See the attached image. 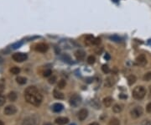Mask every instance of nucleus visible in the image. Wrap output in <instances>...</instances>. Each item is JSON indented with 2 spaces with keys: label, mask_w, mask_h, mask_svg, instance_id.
<instances>
[{
  "label": "nucleus",
  "mask_w": 151,
  "mask_h": 125,
  "mask_svg": "<svg viewBox=\"0 0 151 125\" xmlns=\"http://www.w3.org/2000/svg\"><path fill=\"white\" fill-rule=\"evenodd\" d=\"M69 102H70L71 106H72L73 108H77L78 106H80L81 103V97L79 95L74 94V95H72L71 97Z\"/></svg>",
  "instance_id": "nucleus-5"
},
{
  "label": "nucleus",
  "mask_w": 151,
  "mask_h": 125,
  "mask_svg": "<svg viewBox=\"0 0 151 125\" xmlns=\"http://www.w3.org/2000/svg\"><path fill=\"white\" fill-rule=\"evenodd\" d=\"M102 71H103V72L105 73V74H108L110 72V68L108 67V66L107 65H103L102 66Z\"/></svg>",
  "instance_id": "nucleus-29"
},
{
  "label": "nucleus",
  "mask_w": 151,
  "mask_h": 125,
  "mask_svg": "<svg viewBox=\"0 0 151 125\" xmlns=\"http://www.w3.org/2000/svg\"><path fill=\"white\" fill-rule=\"evenodd\" d=\"M101 43V39L100 38H94L93 40H92V45H97Z\"/></svg>",
  "instance_id": "nucleus-33"
},
{
  "label": "nucleus",
  "mask_w": 151,
  "mask_h": 125,
  "mask_svg": "<svg viewBox=\"0 0 151 125\" xmlns=\"http://www.w3.org/2000/svg\"><path fill=\"white\" fill-rule=\"evenodd\" d=\"M52 74V71L51 70H50V69H48V70H45V71H44V74H43V76L45 77H50V76Z\"/></svg>",
  "instance_id": "nucleus-32"
},
{
  "label": "nucleus",
  "mask_w": 151,
  "mask_h": 125,
  "mask_svg": "<svg viewBox=\"0 0 151 125\" xmlns=\"http://www.w3.org/2000/svg\"><path fill=\"white\" fill-rule=\"evenodd\" d=\"M55 81H56V77L53 76L52 77H51L50 79H49V83H51V84H54V83L55 82Z\"/></svg>",
  "instance_id": "nucleus-35"
},
{
  "label": "nucleus",
  "mask_w": 151,
  "mask_h": 125,
  "mask_svg": "<svg viewBox=\"0 0 151 125\" xmlns=\"http://www.w3.org/2000/svg\"><path fill=\"white\" fill-rule=\"evenodd\" d=\"M94 37L92 35H86L85 37V42L87 43V45H92V40L94 39Z\"/></svg>",
  "instance_id": "nucleus-19"
},
{
  "label": "nucleus",
  "mask_w": 151,
  "mask_h": 125,
  "mask_svg": "<svg viewBox=\"0 0 151 125\" xmlns=\"http://www.w3.org/2000/svg\"><path fill=\"white\" fill-rule=\"evenodd\" d=\"M35 50L37 52H40V53H45L49 50V45L45 43L36 44L35 46Z\"/></svg>",
  "instance_id": "nucleus-7"
},
{
  "label": "nucleus",
  "mask_w": 151,
  "mask_h": 125,
  "mask_svg": "<svg viewBox=\"0 0 151 125\" xmlns=\"http://www.w3.org/2000/svg\"><path fill=\"white\" fill-rule=\"evenodd\" d=\"M0 125H4V123H3L2 121H0Z\"/></svg>",
  "instance_id": "nucleus-44"
},
{
  "label": "nucleus",
  "mask_w": 151,
  "mask_h": 125,
  "mask_svg": "<svg viewBox=\"0 0 151 125\" xmlns=\"http://www.w3.org/2000/svg\"><path fill=\"white\" fill-rule=\"evenodd\" d=\"M143 80L146 81V82L151 81V72H147V73H145L144 76H143Z\"/></svg>",
  "instance_id": "nucleus-30"
},
{
  "label": "nucleus",
  "mask_w": 151,
  "mask_h": 125,
  "mask_svg": "<svg viewBox=\"0 0 151 125\" xmlns=\"http://www.w3.org/2000/svg\"><path fill=\"white\" fill-rule=\"evenodd\" d=\"M86 61H87V63L90 64V65H92V64H94L96 61L95 56L94 55H89L87 57V60H86Z\"/></svg>",
  "instance_id": "nucleus-25"
},
{
  "label": "nucleus",
  "mask_w": 151,
  "mask_h": 125,
  "mask_svg": "<svg viewBox=\"0 0 151 125\" xmlns=\"http://www.w3.org/2000/svg\"><path fill=\"white\" fill-rule=\"evenodd\" d=\"M108 125H120V121L118 118H112Z\"/></svg>",
  "instance_id": "nucleus-27"
},
{
  "label": "nucleus",
  "mask_w": 151,
  "mask_h": 125,
  "mask_svg": "<svg viewBox=\"0 0 151 125\" xmlns=\"http://www.w3.org/2000/svg\"><path fill=\"white\" fill-rule=\"evenodd\" d=\"M88 116V111L85 108L81 109L78 113V118L80 121H84Z\"/></svg>",
  "instance_id": "nucleus-12"
},
{
  "label": "nucleus",
  "mask_w": 151,
  "mask_h": 125,
  "mask_svg": "<svg viewBox=\"0 0 151 125\" xmlns=\"http://www.w3.org/2000/svg\"><path fill=\"white\" fill-rule=\"evenodd\" d=\"M3 90H4V86H3V84H0V95L3 93Z\"/></svg>",
  "instance_id": "nucleus-38"
},
{
  "label": "nucleus",
  "mask_w": 151,
  "mask_h": 125,
  "mask_svg": "<svg viewBox=\"0 0 151 125\" xmlns=\"http://www.w3.org/2000/svg\"><path fill=\"white\" fill-rule=\"evenodd\" d=\"M149 92H150V95H149V97H151V86H150V88H149Z\"/></svg>",
  "instance_id": "nucleus-43"
},
{
  "label": "nucleus",
  "mask_w": 151,
  "mask_h": 125,
  "mask_svg": "<svg viewBox=\"0 0 151 125\" xmlns=\"http://www.w3.org/2000/svg\"><path fill=\"white\" fill-rule=\"evenodd\" d=\"M68 122H69V119L67 118H65V117H59V118L55 119V123L59 125H64Z\"/></svg>",
  "instance_id": "nucleus-13"
},
{
  "label": "nucleus",
  "mask_w": 151,
  "mask_h": 125,
  "mask_svg": "<svg viewBox=\"0 0 151 125\" xmlns=\"http://www.w3.org/2000/svg\"><path fill=\"white\" fill-rule=\"evenodd\" d=\"M61 59L64 60V61L66 62V63H68V64H71V62H72V60H71V56H70V55H66V54L63 55L61 56Z\"/></svg>",
  "instance_id": "nucleus-21"
},
{
  "label": "nucleus",
  "mask_w": 151,
  "mask_h": 125,
  "mask_svg": "<svg viewBox=\"0 0 151 125\" xmlns=\"http://www.w3.org/2000/svg\"><path fill=\"white\" fill-rule=\"evenodd\" d=\"M53 95L54 97L56 98V99H64V94L62 92H59L58 90H54V92H53Z\"/></svg>",
  "instance_id": "nucleus-16"
},
{
  "label": "nucleus",
  "mask_w": 151,
  "mask_h": 125,
  "mask_svg": "<svg viewBox=\"0 0 151 125\" xmlns=\"http://www.w3.org/2000/svg\"><path fill=\"white\" fill-rule=\"evenodd\" d=\"M66 82L65 80H63V79H61V80H60L59 82H58V88H59L60 89H63V88L66 86Z\"/></svg>",
  "instance_id": "nucleus-28"
},
{
  "label": "nucleus",
  "mask_w": 151,
  "mask_h": 125,
  "mask_svg": "<svg viewBox=\"0 0 151 125\" xmlns=\"http://www.w3.org/2000/svg\"><path fill=\"white\" fill-rule=\"evenodd\" d=\"M91 105L93 106V107L95 108L96 109H100L101 108L100 103H98V102H97L96 100H92V101H91Z\"/></svg>",
  "instance_id": "nucleus-26"
},
{
  "label": "nucleus",
  "mask_w": 151,
  "mask_h": 125,
  "mask_svg": "<svg viewBox=\"0 0 151 125\" xmlns=\"http://www.w3.org/2000/svg\"><path fill=\"white\" fill-rule=\"evenodd\" d=\"M136 64H137L138 66H145L147 64V58L144 55H138L137 57H136Z\"/></svg>",
  "instance_id": "nucleus-10"
},
{
  "label": "nucleus",
  "mask_w": 151,
  "mask_h": 125,
  "mask_svg": "<svg viewBox=\"0 0 151 125\" xmlns=\"http://www.w3.org/2000/svg\"><path fill=\"white\" fill-rule=\"evenodd\" d=\"M39 123H40L39 118L35 115H33L26 118L23 121L22 125H39Z\"/></svg>",
  "instance_id": "nucleus-3"
},
{
  "label": "nucleus",
  "mask_w": 151,
  "mask_h": 125,
  "mask_svg": "<svg viewBox=\"0 0 151 125\" xmlns=\"http://www.w3.org/2000/svg\"><path fill=\"white\" fill-rule=\"evenodd\" d=\"M24 97L25 100L28 102L29 103L32 104L34 106H40L42 103L43 97L41 93L39 92L37 88L34 86H28L24 91Z\"/></svg>",
  "instance_id": "nucleus-1"
},
{
  "label": "nucleus",
  "mask_w": 151,
  "mask_h": 125,
  "mask_svg": "<svg viewBox=\"0 0 151 125\" xmlns=\"http://www.w3.org/2000/svg\"><path fill=\"white\" fill-rule=\"evenodd\" d=\"M71 125H76L75 123H72V124H71Z\"/></svg>",
  "instance_id": "nucleus-45"
},
{
  "label": "nucleus",
  "mask_w": 151,
  "mask_h": 125,
  "mask_svg": "<svg viewBox=\"0 0 151 125\" xmlns=\"http://www.w3.org/2000/svg\"><path fill=\"white\" fill-rule=\"evenodd\" d=\"M136 81H137V78H136V77L134 75H130L128 76V83L129 86H132L133 84H134V83L136 82Z\"/></svg>",
  "instance_id": "nucleus-17"
},
{
  "label": "nucleus",
  "mask_w": 151,
  "mask_h": 125,
  "mask_svg": "<svg viewBox=\"0 0 151 125\" xmlns=\"http://www.w3.org/2000/svg\"><path fill=\"white\" fill-rule=\"evenodd\" d=\"M17 93L15 92H11L9 93V96H8V98H9V100L11 101V102H14L16 101L17 99Z\"/></svg>",
  "instance_id": "nucleus-18"
},
{
  "label": "nucleus",
  "mask_w": 151,
  "mask_h": 125,
  "mask_svg": "<svg viewBox=\"0 0 151 125\" xmlns=\"http://www.w3.org/2000/svg\"><path fill=\"white\" fill-rule=\"evenodd\" d=\"M133 97L137 100H141L146 95V89L143 86H138L133 90Z\"/></svg>",
  "instance_id": "nucleus-2"
},
{
  "label": "nucleus",
  "mask_w": 151,
  "mask_h": 125,
  "mask_svg": "<svg viewBox=\"0 0 151 125\" xmlns=\"http://www.w3.org/2000/svg\"><path fill=\"white\" fill-rule=\"evenodd\" d=\"M117 82V79L114 76H110V77H108L106 78L105 82H104V86L106 88H111V86H114L115 83Z\"/></svg>",
  "instance_id": "nucleus-8"
},
{
  "label": "nucleus",
  "mask_w": 151,
  "mask_h": 125,
  "mask_svg": "<svg viewBox=\"0 0 151 125\" xmlns=\"http://www.w3.org/2000/svg\"><path fill=\"white\" fill-rule=\"evenodd\" d=\"M142 125H151V123L149 122V120H144L142 123Z\"/></svg>",
  "instance_id": "nucleus-37"
},
{
  "label": "nucleus",
  "mask_w": 151,
  "mask_h": 125,
  "mask_svg": "<svg viewBox=\"0 0 151 125\" xmlns=\"http://www.w3.org/2000/svg\"><path fill=\"white\" fill-rule=\"evenodd\" d=\"M4 114L7 116H10V115H14L17 113V108L14 107V105H9L4 108Z\"/></svg>",
  "instance_id": "nucleus-9"
},
{
  "label": "nucleus",
  "mask_w": 151,
  "mask_h": 125,
  "mask_svg": "<svg viewBox=\"0 0 151 125\" xmlns=\"http://www.w3.org/2000/svg\"><path fill=\"white\" fill-rule=\"evenodd\" d=\"M112 102H113V99L111 97H107L103 100V104H104V106L106 108L110 107V106L112 105Z\"/></svg>",
  "instance_id": "nucleus-14"
},
{
  "label": "nucleus",
  "mask_w": 151,
  "mask_h": 125,
  "mask_svg": "<svg viewBox=\"0 0 151 125\" xmlns=\"http://www.w3.org/2000/svg\"><path fill=\"white\" fill-rule=\"evenodd\" d=\"M16 82L18 83V84L24 85V84H25L26 82H27V79H26L25 77H18L16 78Z\"/></svg>",
  "instance_id": "nucleus-20"
},
{
  "label": "nucleus",
  "mask_w": 151,
  "mask_h": 125,
  "mask_svg": "<svg viewBox=\"0 0 151 125\" xmlns=\"http://www.w3.org/2000/svg\"><path fill=\"white\" fill-rule=\"evenodd\" d=\"M74 55H75L76 59H77V60H83L85 59L86 52L83 50H77V51H75Z\"/></svg>",
  "instance_id": "nucleus-11"
},
{
  "label": "nucleus",
  "mask_w": 151,
  "mask_h": 125,
  "mask_svg": "<svg viewBox=\"0 0 151 125\" xmlns=\"http://www.w3.org/2000/svg\"><path fill=\"white\" fill-rule=\"evenodd\" d=\"M109 39H110L112 41H113V42H120L121 40H122V38L119 37L118 35H111L110 37H109Z\"/></svg>",
  "instance_id": "nucleus-24"
},
{
  "label": "nucleus",
  "mask_w": 151,
  "mask_h": 125,
  "mask_svg": "<svg viewBox=\"0 0 151 125\" xmlns=\"http://www.w3.org/2000/svg\"><path fill=\"white\" fill-rule=\"evenodd\" d=\"M104 59H105V60H110V55H109V54H106V55H104Z\"/></svg>",
  "instance_id": "nucleus-39"
},
{
  "label": "nucleus",
  "mask_w": 151,
  "mask_h": 125,
  "mask_svg": "<svg viewBox=\"0 0 151 125\" xmlns=\"http://www.w3.org/2000/svg\"><path fill=\"white\" fill-rule=\"evenodd\" d=\"M63 105L61 103H55L53 105V111L55 113H60V111H62L63 109Z\"/></svg>",
  "instance_id": "nucleus-15"
},
{
  "label": "nucleus",
  "mask_w": 151,
  "mask_h": 125,
  "mask_svg": "<svg viewBox=\"0 0 151 125\" xmlns=\"http://www.w3.org/2000/svg\"><path fill=\"white\" fill-rule=\"evenodd\" d=\"M146 110L148 113H151V102L150 103L147 105V107H146Z\"/></svg>",
  "instance_id": "nucleus-36"
},
{
  "label": "nucleus",
  "mask_w": 151,
  "mask_h": 125,
  "mask_svg": "<svg viewBox=\"0 0 151 125\" xmlns=\"http://www.w3.org/2000/svg\"><path fill=\"white\" fill-rule=\"evenodd\" d=\"M89 125H99L97 123H90Z\"/></svg>",
  "instance_id": "nucleus-41"
},
{
  "label": "nucleus",
  "mask_w": 151,
  "mask_h": 125,
  "mask_svg": "<svg viewBox=\"0 0 151 125\" xmlns=\"http://www.w3.org/2000/svg\"><path fill=\"white\" fill-rule=\"evenodd\" d=\"M4 103H5V97L2 95H0V107L4 104Z\"/></svg>",
  "instance_id": "nucleus-34"
},
{
  "label": "nucleus",
  "mask_w": 151,
  "mask_h": 125,
  "mask_svg": "<svg viewBox=\"0 0 151 125\" xmlns=\"http://www.w3.org/2000/svg\"><path fill=\"white\" fill-rule=\"evenodd\" d=\"M44 125H52L51 123H45Z\"/></svg>",
  "instance_id": "nucleus-42"
},
{
  "label": "nucleus",
  "mask_w": 151,
  "mask_h": 125,
  "mask_svg": "<svg viewBox=\"0 0 151 125\" xmlns=\"http://www.w3.org/2000/svg\"><path fill=\"white\" fill-rule=\"evenodd\" d=\"M23 45V42L22 41H20V42H16V43H14L12 45V49H14V50H15V49H18V48H20L21 45Z\"/></svg>",
  "instance_id": "nucleus-31"
},
{
  "label": "nucleus",
  "mask_w": 151,
  "mask_h": 125,
  "mask_svg": "<svg viewBox=\"0 0 151 125\" xmlns=\"http://www.w3.org/2000/svg\"><path fill=\"white\" fill-rule=\"evenodd\" d=\"M28 58L27 54L25 53H22V52H17L14 53L12 55V59L16 62H24V60H26Z\"/></svg>",
  "instance_id": "nucleus-4"
},
{
  "label": "nucleus",
  "mask_w": 151,
  "mask_h": 125,
  "mask_svg": "<svg viewBox=\"0 0 151 125\" xmlns=\"http://www.w3.org/2000/svg\"><path fill=\"white\" fill-rule=\"evenodd\" d=\"M131 117L134 118H138L143 114V108L141 107H135L130 112Z\"/></svg>",
  "instance_id": "nucleus-6"
},
{
  "label": "nucleus",
  "mask_w": 151,
  "mask_h": 125,
  "mask_svg": "<svg viewBox=\"0 0 151 125\" xmlns=\"http://www.w3.org/2000/svg\"><path fill=\"white\" fill-rule=\"evenodd\" d=\"M10 72L14 75H18L20 72V68L18 66H14L10 69Z\"/></svg>",
  "instance_id": "nucleus-22"
},
{
  "label": "nucleus",
  "mask_w": 151,
  "mask_h": 125,
  "mask_svg": "<svg viewBox=\"0 0 151 125\" xmlns=\"http://www.w3.org/2000/svg\"><path fill=\"white\" fill-rule=\"evenodd\" d=\"M122 109H123L122 106L119 105V104H116V105L113 106V108H112L113 112L116 113H119L121 111H122Z\"/></svg>",
  "instance_id": "nucleus-23"
},
{
  "label": "nucleus",
  "mask_w": 151,
  "mask_h": 125,
  "mask_svg": "<svg viewBox=\"0 0 151 125\" xmlns=\"http://www.w3.org/2000/svg\"><path fill=\"white\" fill-rule=\"evenodd\" d=\"M119 97H120V98H124V99H126V98L128 97V96L126 95V94H124V95H123V94H121V95L119 96Z\"/></svg>",
  "instance_id": "nucleus-40"
}]
</instances>
